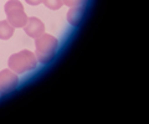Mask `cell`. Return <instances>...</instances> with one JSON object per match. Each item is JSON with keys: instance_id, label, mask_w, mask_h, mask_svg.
I'll list each match as a JSON object with an SVG mask.
<instances>
[{"instance_id": "6da1fadb", "label": "cell", "mask_w": 149, "mask_h": 124, "mask_svg": "<svg viewBox=\"0 0 149 124\" xmlns=\"http://www.w3.org/2000/svg\"><path fill=\"white\" fill-rule=\"evenodd\" d=\"M8 65L11 71L20 75V73H25V72L35 70V67L37 65V58L35 56V53H32L29 50H22V51L17 53H14L9 58Z\"/></svg>"}, {"instance_id": "7a4b0ae2", "label": "cell", "mask_w": 149, "mask_h": 124, "mask_svg": "<svg viewBox=\"0 0 149 124\" xmlns=\"http://www.w3.org/2000/svg\"><path fill=\"white\" fill-rule=\"evenodd\" d=\"M35 45H36V53L35 56L41 63H47L57 50L58 41L52 35L49 34H42L35 39Z\"/></svg>"}, {"instance_id": "3957f363", "label": "cell", "mask_w": 149, "mask_h": 124, "mask_svg": "<svg viewBox=\"0 0 149 124\" xmlns=\"http://www.w3.org/2000/svg\"><path fill=\"white\" fill-rule=\"evenodd\" d=\"M5 14L8 21L14 27H24L27 22V15L24 11V6L19 0H9L5 4Z\"/></svg>"}, {"instance_id": "277c9868", "label": "cell", "mask_w": 149, "mask_h": 124, "mask_svg": "<svg viewBox=\"0 0 149 124\" xmlns=\"http://www.w3.org/2000/svg\"><path fill=\"white\" fill-rule=\"evenodd\" d=\"M19 83V77L17 73L9 70L0 71V94L8 93V92L13 91Z\"/></svg>"}, {"instance_id": "5b68a950", "label": "cell", "mask_w": 149, "mask_h": 124, "mask_svg": "<svg viewBox=\"0 0 149 124\" xmlns=\"http://www.w3.org/2000/svg\"><path fill=\"white\" fill-rule=\"evenodd\" d=\"M24 29H25V33L32 39H37L39 36H41L45 33L44 22L41 21L40 19L35 17V16L27 19V22H26V25L24 26Z\"/></svg>"}, {"instance_id": "8992f818", "label": "cell", "mask_w": 149, "mask_h": 124, "mask_svg": "<svg viewBox=\"0 0 149 124\" xmlns=\"http://www.w3.org/2000/svg\"><path fill=\"white\" fill-rule=\"evenodd\" d=\"M14 34V26L8 20L0 21V40H9Z\"/></svg>"}, {"instance_id": "52a82bcc", "label": "cell", "mask_w": 149, "mask_h": 124, "mask_svg": "<svg viewBox=\"0 0 149 124\" xmlns=\"http://www.w3.org/2000/svg\"><path fill=\"white\" fill-rule=\"evenodd\" d=\"M82 11L83 9L81 6H74V8H71V10L68 11L67 14V20L71 25H78L80 22L81 17H82Z\"/></svg>"}, {"instance_id": "ba28073f", "label": "cell", "mask_w": 149, "mask_h": 124, "mask_svg": "<svg viewBox=\"0 0 149 124\" xmlns=\"http://www.w3.org/2000/svg\"><path fill=\"white\" fill-rule=\"evenodd\" d=\"M42 3L49 9H51V10H58V9L62 6V4H63L62 0H44Z\"/></svg>"}, {"instance_id": "9c48e42d", "label": "cell", "mask_w": 149, "mask_h": 124, "mask_svg": "<svg viewBox=\"0 0 149 124\" xmlns=\"http://www.w3.org/2000/svg\"><path fill=\"white\" fill-rule=\"evenodd\" d=\"M83 0H62V3H65V5H67L70 8H74V6H80L82 4Z\"/></svg>"}, {"instance_id": "30bf717a", "label": "cell", "mask_w": 149, "mask_h": 124, "mask_svg": "<svg viewBox=\"0 0 149 124\" xmlns=\"http://www.w3.org/2000/svg\"><path fill=\"white\" fill-rule=\"evenodd\" d=\"M25 1L27 4H30V5H39V4H41L44 0H25Z\"/></svg>"}]
</instances>
